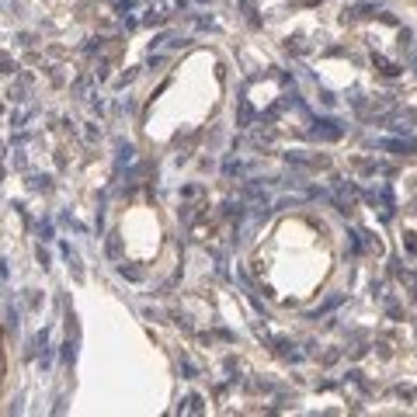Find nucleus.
<instances>
[{
	"mask_svg": "<svg viewBox=\"0 0 417 417\" xmlns=\"http://www.w3.org/2000/svg\"><path fill=\"white\" fill-rule=\"evenodd\" d=\"M337 358H341V351H337V348H330V351H323V358H320V362H323V365H334Z\"/></svg>",
	"mask_w": 417,
	"mask_h": 417,
	"instance_id": "17",
	"label": "nucleus"
},
{
	"mask_svg": "<svg viewBox=\"0 0 417 417\" xmlns=\"http://www.w3.org/2000/svg\"><path fill=\"white\" fill-rule=\"evenodd\" d=\"M275 351H278L285 362H299V358H302V351H295L292 341H285V337H275Z\"/></svg>",
	"mask_w": 417,
	"mask_h": 417,
	"instance_id": "5",
	"label": "nucleus"
},
{
	"mask_svg": "<svg viewBox=\"0 0 417 417\" xmlns=\"http://www.w3.org/2000/svg\"><path fill=\"white\" fill-rule=\"evenodd\" d=\"M101 49H104V39H91V42H87V52H91V56L101 52Z\"/></svg>",
	"mask_w": 417,
	"mask_h": 417,
	"instance_id": "18",
	"label": "nucleus"
},
{
	"mask_svg": "<svg viewBox=\"0 0 417 417\" xmlns=\"http://www.w3.org/2000/svg\"><path fill=\"white\" fill-rule=\"evenodd\" d=\"M414 70H417V63H414Z\"/></svg>",
	"mask_w": 417,
	"mask_h": 417,
	"instance_id": "22",
	"label": "nucleus"
},
{
	"mask_svg": "<svg viewBox=\"0 0 417 417\" xmlns=\"http://www.w3.org/2000/svg\"><path fill=\"white\" fill-rule=\"evenodd\" d=\"M104 250H108V257H111V261H119V257H122V237H119V233H108Z\"/></svg>",
	"mask_w": 417,
	"mask_h": 417,
	"instance_id": "10",
	"label": "nucleus"
},
{
	"mask_svg": "<svg viewBox=\"0 0 417 417\" xmlns=\"http://www.w3.org/2000/svg\"><path fill=\"white\" fill-rule=\"evenodd\" d=\"M39 237H42V240H52V226H49V222H39Z\"/></svg>",
	"mask_w": 417,
	"mask_h": 417,
	"instance_id": "19",
	"label": "nucleus"
},
{
	"mask_svg": "<svg viewBox=\"0 0 417 417\" xmlns=\"http://www.w3.org/2000/svg\"><path fill=\"white\" fill-rule=\"evenodd\" d=\"M63 257L70 261V271H73V278H77V282H80V278H84V268H80V254H77V250H73L70 244H63Z\"/></svg>",
	"mask_w": 417,
	"mask_h": 417,
	"instance_id": "6",
	"label": "nucleus"
},
{
	"mask_svg": "<svg viewBox=\"0 0 417 417\" xmlns=\"http://www.w3.org/2000/svg\"><path fill=\"white\" fill-rule=\"evenodd\" d=\"M119 275L129 278V282H143V278H146V271L139 268V264H119Z\"/></svg>",
	"mask_w": 417,
	"mask_h": 417,
	"instance_id": "8",
	"label": "nucleus"
},
{
	"mask_svg": "<svg viewBox=\"0 0 417 417\" xmlns=\"http://www.w3.org/2000/svg\"><path fill=\"white\" fill-rule=\"evenodd\" d=\"M177 410H181V414H184V410H188V414H202V410H205V403H202V396H198V393H192V396H188Z\"/></svg>",
	"mask_w": 417,
	"mask_h": 417,
	"instance_id": "11",
	"label": "nucleus"
},
{
	"mask_svg": "<svg viewBox=\"0 0 417 417\" xmlns=\"http://www.w3.org/2000/svg\"><path fill=\"white\" fill-rule=\"evenodd\" d=\"M63 362H66V365L77 362V337H66V344H63Z\"/></svg>",
	"mask_w": 417,
	"mask_h": 417,
	"instance_id": "13",
	"label": "nucleus"
},
{
	"mask_svg": "<svg viewBox=\"0 0 417 417\" xmlns=\"http://www.w3.org/2000/svg\"><path fill=\"white\" fill-rule=\"evenodd\" d=\"M84 143H87V146L101 143V125H94V122H84Z\"/></svg>",
	"mask_w": 417,
	"mask_h": 417,
	"instance_id": "12",
	"label": "nucleus"
},
{
	"mask_svg": "<svg viewBox=\"0 0 417 417\" xmlns=\"http://www.w3.org/2000/svg\"><path fill=\"white\" fill-rule=\"evenodd\" d=\"M355 198H358L355 184H348V181H334V205H337V212H351Z\"/></svg>",
	"mask_w": 417,
	"mask_h": 417,
	"instance_id": "2",
	"label": "nucleus"
},
{
	"mask_svg": "<svg viewBox=\"0 0 417 417\" xmlns=\"http://www.w3.org/2000/svg\"><path fill=\"white\" fill-rule=\"evenodd\" d=\"M403 247L410 257H417V233H403Z\"/></svg>",
	"mask_w": 417,
	"mask_h": 417,
	"instance_id": "15",
	"label": "nucleus"
},
{
	"mask_svg": "<svg viewBox=\"0 0 417 417\" xmlns=\"http://www.w3.org/2000/svg\"><path fill=\"white\" fill-rule=\"evenodd\" d=\"M198 4H205V0H198Z\"/></svg>",
	"mask_w": 417,
	"mask_h": 417,
	"instance_id": "21",
	"label": "nucleus"
},
{
	"mask_svg": "<svg viewBox=\"0 0 417 417\" xmlns=\"http://www.w3.org/2000/svg\"><path fill=\"white\" fill-rule=\"evenodd\" d=\"M222 174H226V177H237V174H244V164H240V160H226V164H222Z\"/></svg>",
	"mask_w": 417,
	"mask_h": 417,
	"instance_id": "14",
	"label": "nucleus"
},
{
	"mask_svg": "<svg viewBox=\"0 0 417 417\" xmlns=\"http://www.w3.org/2000/svg\"><path fill=\"white\" fill-rule=\"evenodd\" d=\"M254 119H257L254 104H250L247 98H240V104H237V125H240V129H247V125H254Z\"/></svg>",
	"mask_w": 417,
	"mask_h": 417,
	"instance_id": "3",
	"label": "nucleus"
},
{
	"mask_svg": "<svg viewBox=\"0 0 417 417\" xmlns=\"http://www.w3.org/2000/svg\"><path fill=\"white\" fill-rule=\"evenodd\" d=\"M310 136L320 139V143H337L341 136H344V122H337V119H317L313 129H310Z\"/></svg>",
	"mask_w": 417,
	"mask_h": 417,
	"instance_id": "1",
	"label": "nucleus"
},
{
	"mask_svg": "<svg viewBox=\"0 0 417 417\" xmlns=\"http://www.w3.org/2000/svg\"><path fill=\"white\" fill-rule=\"evenodd\" d=\"M372 66L383 73V77H400V66H396V63H390L386 56H379V52H372Z\"/></svg>",
	"mask_w": 417,
	"mask_h": 417,
	"instance_id": "4",
	"label": "nucleus"
},
{
	"mask_svg": "<svg viewBox=\"0 0 417 417\" xmlns=\"http://www.w3.org/2000/svg\"><path fill=\"white\" fill-rule=\"evenodd\" d=\"M181 372H184L188 379H195V375H198V368H195L192 362H188V358H181Z\"/></svg>",
	"mask_w": 417,
	"mask_h": 417,
	"instance_id": "16",
	"label": "nucleus"
},
{
	"mask_svg": "<svg viewBox=\"0 0 417 417\" xmlns=\"http://www.w3.org/2000/svg\"><path fill=\"white\" fill-rule=\"evenodd\" d=\"M28 188L31 192H52V177L49 174H35V177H28Z\"/></svg>",
	"mask_w": 417,
	"mask_h": 417,
	"instance_id": "9",
	"label": "nucleus"
},
{
	"mask_svg": "<svg viewBox=\"0 0 417 417\" xmlns=\"http://www.w3.org/2000/svg\"><path fill=\"white\" fill-rule=\"evenodd\" d=\"M7 330H18V313L7 306Z\"/></svg>",
	"mask_w": 417,
	"mask_h": 417,
	"instance_id": "20",
	"label": "nucleus"
},
{
	"mask_svg": "<svg viewBox=\"0 0 417 417\" xmlns=\"http://www.w3.org/2000/svg\"><path fill=\"white\" fill-rule=\"evenodd\" d=\"M136 160V149H132V143H119V153H115V167H125V164H132Z\"/></svg>",
	"mask_w": 417,
	"mask_h": 417,
	"instance_id": "7",
	"label": "nucleus"
}]
</instances>
